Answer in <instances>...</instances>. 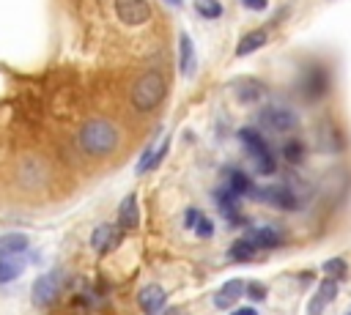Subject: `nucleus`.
Wrapping results in <instances>:
<instances>
[{
    "label": "nucleus",
    "mask_w": 351,
    "mask_h": 315,
    "mask_svg": "<svg viewBox=\"0 0 351 315\" xmlns=\"http://www.w3.org/2000/svg\"><path fill=\"white\" fill-rule=\"evenodd\" d=\"M115 16L123 25L137 27L151 19V5H148V0H115Z\"/></svg>",
    "instance_id": "0eeeda50"
},
{
    "label": "nucleus",
    "mask_w": 351,
    "mask_h": 315,
    "mask_svg": "<svg viewBox=\"0 0 351 315\" xmlns=\"http://www.w3.org/2000/svg\"><path fill=\"white\" fill-rule=\"evenodd\" d=\"M195 11L203 19H219L222 16V3L219 0H195Z\"/></svg>",
    "instance_id": "bb28decb"
},
{
    "label": "nucleus",
    "mask_w": 351,
    "mask_h": 315,
    "mask_svg": "<svg viewBox=\"0 0 351 315\" xmlns=\"http://www.w3.org/2000/svg\"><path fill=\"white\" fill-rule=\"evenodd\" d=\"M22 268H25V263H22L16 255H11V257H0V285L16 279V277L22 274Z\"/></svg>",
    "instance_id": "a878e982"
},
{
    "label": "nucleus",
    "mask_w": 351,
    "mask_h": 315,
    "mask_svg": "<svg viewBox=\"0 0 351 315\" xmlns=\"http://www.w3.org/2000/svg\"><path fill=\"white\" fill-rule=\"evenodd\" d=\"M255 252H258V247L244 236V238H236V241L230 244L228 257H230V260H252V257H255Z\"/></svg>",
    "instance_id": "393cba45"
},
{
    "label": "nucleus",
    "mask_w": 351,
    "mask_h": 315,
    "mask_svg": "<svg viewBox=\"0 0 351 315\" xmlns=\"http://www.w3.org/2000/svg\"><path fill=\"white\" fill-rule=\"evenodd\" d=\"M230 315H258V310H255V307H239V310H233Z\"/></svg>",
    "instance_id": "72a5a7b5"
},
{
    "label": "nucleus",
    "mask_w": 351,
    "mask_h": 315,
    "mask_svg": "<svg viewBox=\"0 0 351 315\" xmlns=\"http://www.w3.org/2000/svg\"><path fill=\"white\" fill-rule=\"evenodd\" d=\"M27 247H30V238L25 233H3L0 236V257L22 255Z\"/></svg>",
    "instance_id": "412c9836"
},
{
    "label": "nucleus",
    "mask_w": 351,
    "mask_h": 315,
    "mask_svg": "<svg viewBox=\"0 0 351 315\" xmlns=\"http://www.w3.org/2000/svg\"><path fill=\"white\" fill-rule=\"evenodd\" d=\"M197 216H200V211H197V208H189V211H186V216H184V225H186V227H195Z\"/></svg>",
    "instance_id": "2f4dec72"
},
{
    "label": "nucleus",
    "mask_w": 351,
    "mask_h": 315,
    "mask_svg": "<svg viewBox=\"0 0 351 315\" xmlns=\"http://www.w3.org/2000/svg\"><path fill=\"white\" fill-rule=\"evenodd\" d=\"M165 3H170V5H176V8H181V5H184V0H165Z\"/></svg>",
    "instance_id": "f704fd0d"
},
{
    "label": "nucleus",
    "mask_w": 351,
    "mask_h": 315,
    "mask_svg": "<svg viewBox=\"0 0 351 315\" xmlns=\"http://www.w3.org/2000/svg\"><path fill=\"white\" fill-rule=\"evenodd\" d=\"M58 296H60V274L58 271H47L41 277H36V282L30 288V299L38 310L52 307L58 301Z\"/></svg>",
    "instance_id": "39448f33"
},
{
    "label": "nucleus",
    "mask_w": 351,
    "mask_h": 315,
    "mask_svg": "<svg viewBox=\"0 0 351 315\" xmlns=\"http://www.w3.org/2000/svg\"><path fill=\"white\" fill-rule=\"evenodd\" d=\"M167 148H170V140L165 137L159 145H151L145 153H143V159L137 162V173L143 175V173H148V170H154V167H159V162L167 156Z\"/></svg>",
    "instance_id": "aec40b11"
},
{
    "label": "nucleus",
    "mask_w": 351,
    "mask_h": 315,
    "mask_svg": "<svg viewBox=\"0 0 351 315\" xmlns=\"http://www.w3.org/2000/svg\"><path fill=\"white\" fill-rule=\"evenodd\" d=\"M16 178L25 189H38L47 181V164L38 156H25L16 167Z\"/></svg>",
    "instance_id": "6e6552de"
},
{
    "label": "nucleus",
    "mask_w": 351,
    "mask_h": 315,
    "mask_svg": "<svg viewBox=\"0 0 351 315\" xmlns=\"http://www.w3.org/2000/svg\"><path fill=\"white\" fill-rule=\"evenodd\" d=\"M266 41H269V36H266V30H263V27H261V30H250V33H244V36H241V41L236 44V58H244V55H250V52L261 49Z\"/></svg>",
    "instance_id": "4be33fe9"
},
{
    "label": "nucleus",
    "mask_w": 351,
    "mask_h": 315,
    "mask_svg": "<svg viewBox=\"0 0 351 315\" xmlns=\"http://www.w3.org/2000/svg\"><path fill=\"white\" fill-rule=\"evenodd\" d=\"M324 271H326V277L343 279V277H346V271H348V266H346V260H343V257H329V260L324 263Z\"/></svg>",
    "instance_id": "c85d7f7f"
},
{
    "label": "nucleus",
    "mask_w": 351,
    "mask_h": 315,
    "mask_svg": "<svg viewBox=\"0 0 351 315\" xmlns=\"http://www.w3.org/2000/svg\"><path fill=\"white\" fill-rule=\"evenodd\" d=\"M255 123L266 131L280 134V131H293L299 126V115L285 104H266L263 110H258Z\"/></svg>",
    "instance_id": "20e7f679"
},
{
    "label": "nucleus",
    "mask_w": 351,
    "mask_h": 315,
    "mask_svg": "<svg viewBox=\"0 0 351 315\" xmlns=\"http://www.w3.org/2000/svg\"><path fill=\"white\" fill-rule=\"evenodd\" d=\"M121 142V131L112 121L107 118H88L80 131H77V145L85 156H93V159H101V156H110Z\"/></svg>",
    "instance_id": "f257e3e1"
},
{
    "label": "nucleus",
    "mask_w": 351,
    "mask_h": 315,
    "mask_svg": "<svg viewBox=\"0 0 351 315\" xmlns=\"http://www.w3.org/2000/svg\"><path fill=\"white\" fill-rule=\"evenodd\" d=\"M346 315H351V312H346Z\"/></svg>",
    "instance_id": "c9c22d12"
},
{
    "label": "nucleus",
    "mask_w": 351,
    "mask_h": 315,
    "mask_svg": "<svg viewBox=\"0 0 351 315\" xmlns=\"http://www.w3.org/2000/svg\"><path fill=\"white\" fill-rule=\"evenodd\" d=\"M239 140H241V145L247 148V153H250L252 159H258V156H263L266 151H271L261 129H252V126H244V129H239Z\"/></svg>",
    "instance_id": "4468645a"
},
{
    "label": "nucleus",
    "mask_w": 351,
    "mask_h": 315,
    "mask_svg": "<svg viewBox=\"0 0 351 315\" xmlns=\"http://www.w3.org/2000/svg\"><path fill=\"white\" fill-rule=\"evenodd\" d=\"M315 142H318L321 151H332V153H337V151H343L346 137H343V131H340L335 123L324 121V123H318V129H315Z\"/></svg>",
    "instance_id": "9b49d317"
},
{
    "label": "nucleus",
    "mask_w": 351,
    "mask_h": 315,
    "mask_svg": "<svg viewBox=\"0 0 351 315\" xmlns=\"http://www.w3.org/2000/svg\"><path fill=\"white\" fill-rule=\"evenodd\" d=\"M252 162H255V170H258L261 175H274V173H277V159H274L271 151H266L263 156H258V159H252Z\"/></svg>",
    "instance_id": "cd10ccee"
},
{
    "label": "nucleus",
    "mask_w": 351,
    "mask_h": 315,
    "mask_svg": "<svg viewBox=\"0 0 351 315\" xmlns=\"http://www.w3.org/2000/svg\"><path fill=\"white\" fill-rule=\"evenodd\" d=\"M280 156H282L288 164H299V162L307 156V148H304L302 140H285V142L280 145Z\"/></svg>",
    "instance_id": "b1692460"
},
{
    "label": "nucleus",
    "mask_w": 351,
    "mask_h": 315,
    "mask_svg": "<svg viewBox=\"0 0 351 315\" xmlns=\"http://www.w3.org/2000/svg\"><path fill=\"white\" fill-rule=\"evenodd\" d=\"M247 238H250L258 249H274V247H280V244H282V236H280L274 227H269V225L247 230Z\"/></svg>",
    "instance_id": "a211bd4d"
},
{
    "label": "nucleus",
    "mask_w": 351,
    "mask_h": 315,
    "mask_svg": "<svg viewBox=\"0 0 351 315\" xmlns=\"http://www.w3.org/2000/svg\"><path fill=\"white\" fill-rule=\"evenodd\" d=\"M140 225V208H137V194H126L118 205V227L121 230H134Z\"/></svg>",
    "instance_id": "dca6fc26"
},
{
    "label": "nucleus",
    "mask_w": 351,
    "mask_h": 315,
    "mask_svg": "<svg viewBox=\"0 0 351 315\" xmlns=\"http://www.w3.org/2000/svg\"><path fill=\"white\" fill-rule=\"evenodd\" d=\"M192 230H195L200 238H211V236H214V222L200 211V216H197V222H195V227H192Z\"/></svg>",
    "instance_id": "c756f323"
},
{
    "label": "nucleus",
    "mask_w": 351,
    "mask_h": 315,
    "mask_svg": "<svg viewBox=\"0 0 351 315\" xmlns=\"http://www.w3.org/2000/svg\"><path fill=\"white\" fill-rule=\"evenodd\" d=\"M167 93V85H165V77L159 71H145L143 77H137V82L132 85V107L137 112H151L162 104Z\"/></svg>",
    "instance_id": "f03ea898"
},
{
    "label": "nucleus",
    "mask_w": 351,
    "mask_h": 315,
    "mask_svg": "<svg viewBox=\"0 0 351 315\" xmlns=\"http://www.w3.org/2000/svg\"><path fill=\"white\" fill-rule=\"evenodd\" d=\"M252 197H255V200H263V203H269V205H274V208H282V211H296V208H299L296 192H293L291 186H285V184L261 186V189L252 186Z\"/></svg>",
    "instance_id": "423d86ee"
},
{
    "label": "nucleus",
    "mask_w": 351,
    "mask_h": 315,
    "mask_svg": "<svg viewBox=\"0 0 351 315\" xmlns=\"http://www.w3.org/2000/svg\"><path fill=\"white\" fill-rule=\"evenodd\" d=\"M335 296H337V279H335V277L321 279L318 293H315V296L310 299V304H307V315H321V312L326 310V304H329Z\"/></svg>",
    "instance_id": "f8f14e48"
},
{
    "label": "nucleus",
    "mask_w": 351,
    "mask_h": 315,
    "mask_svg": "<svg viewBox=\"0 0 351 315\" xmlns=\"http://www.w3.org/2000/svg\"><path fill=\"white\" fill-rule=\"evenodd\" d=\"M296 85H299V93L304 101H321L332 88V74L326 71L324 63H307L302 68Z\"/></svg>",
    "instance_id": "7ed1b4c3"
},
{
    "label": "nucleus",
    "mask_w": 351,
    "mask_h": 315,
    "mask_svg": "<svg viewBox=\"0 0 351 315\" xmlns=\"http://www.w3.org/2000/svg\"><path fill=\"white\" fill-rule=\"evenodd\" d=\"M192 66H195V49H192V38L186 33L178 36V68L181 74H192Z\"/></svg>",
    "instance_id": "5701e85b"
},
{
    "label": "nucleus",
    "mask_w": 351,
    "mask_h": 315,
    "mask_svg": "<svg viewBox=\"0 0 351 315\" xmlns=\"http://www.w3.org/2000/svg\"><path fill=\"white\" fill-rule=\"evenodd\" d=\"M118 244H121V227H118V225L104 222V225L93 227V233H90V247H93V252L110 255Z\"/></svg>",
    "instance_id": "1a4fd4ad"
},
{
    "label": "nucleus",
    "mask_w": 351,
    "mask_h": 315,
    "mask_svg": "<svg viewBox=\"0 0 351 315\" xmlns=\"http://www.w3.org/2000/svg\"><path fill=\"white\" fill-rule=\"evenodd\" d=\"M214 200H217L219 211L225 214V219H228L230 225H236V222H239V194L230 192V189L222 184V186L214 192Z\"/></svg>",
    "instance_id": "f3484780"
},
{
    "label": "nucleus",
    "mask_w": 351,
    "mask_h": 315,
    "mask_svg": "<svg viewBox=\"0 0 351 315\" xmlns=\"http://www.w3.org/2000/svg\"><path fill=\"white\" fill-rule=\"evenodd\" d=\"M167 304V296L162 290V285H145L140 293H137V307L143 315H159Z\"/></svg>",
    "instance_id": "9d476101"
},
{
    "label": "nucleus",
    "mask_w": 351,
    "mask_h": 315,
    "mask_svg": "<svg viewBox=\"0 0 351 315\" xmlns=\"http://www.w3.org/2000/svg\"><path fill=\"white\" fill-rule=\"evenodd\" d=\"M225 186H228L230 192H236L239 197H247V194L252 192L250 175H247L244 170H239V167H225Z\"/></svg>",
    "instance_id": "6ab92c4d"
},
{
    "label": "nucleus",
    "mask_w": 351,
    "mask_h": 315,
    "mask_svg": "<svg viewBox=\"0 0 351 315\" xmlns=\"http://www.w3.org/2000/svg\"><path fill=\"white\" fill-rule=\"evenodd\" d=\"M244 288H247V282H241V279H228V282L217 290V296H214V307H217V310H230L236 301H241Z\"/></svg>",
    "instance_id": "2eb2a0df"
},
{
    "label": "nucleus",
    "mask_w": 351,
    "mask_h": 315,
    "mask_svg": "<svg viewBox=\"0 0 351 315\" xmlns=\"http://www.w3.org/2000/svg\"><path fill=\"white\" fill-rule=\"evenodd\" d=\"M263 93H266V88L258 79H252V77H244V79H236L233 82V96L241 104H258L263 99Z\"/></svg>",
    "instance_id": "ddd939ff"
},
{
    "label": "nucleus",
    "mask_w": 351,
    "mask_h": 315,
    "mask_svg": "<svg viewBox=\"0 0 351 315\" xmlns=\"http://www.w3.org/2000/svg\"><path fill=\"white\" fill-rule=\"evenodd\" d=\"M244 293H247L250 301H263V299H266V285H261V282H247Z\"/></svg>",
    "instance_id": "7c9ffc66"
},
{
    "label": "nucleus",
    "mask_w": 351,
    "mask_h": 315,
    "mask_svg": "<svg viewBox=\"0 0 351 315\" xmlns=\"http://www.w3.org/2000/svg\"><path fill=\"white\" fill-rule=\"evenodd\" d=\"M241 3H244V5L250 8V11H263V8L269 5L266 0H241Z\"/></svg>",
    "instance_id": "473e14b6"
}]
</instances>
